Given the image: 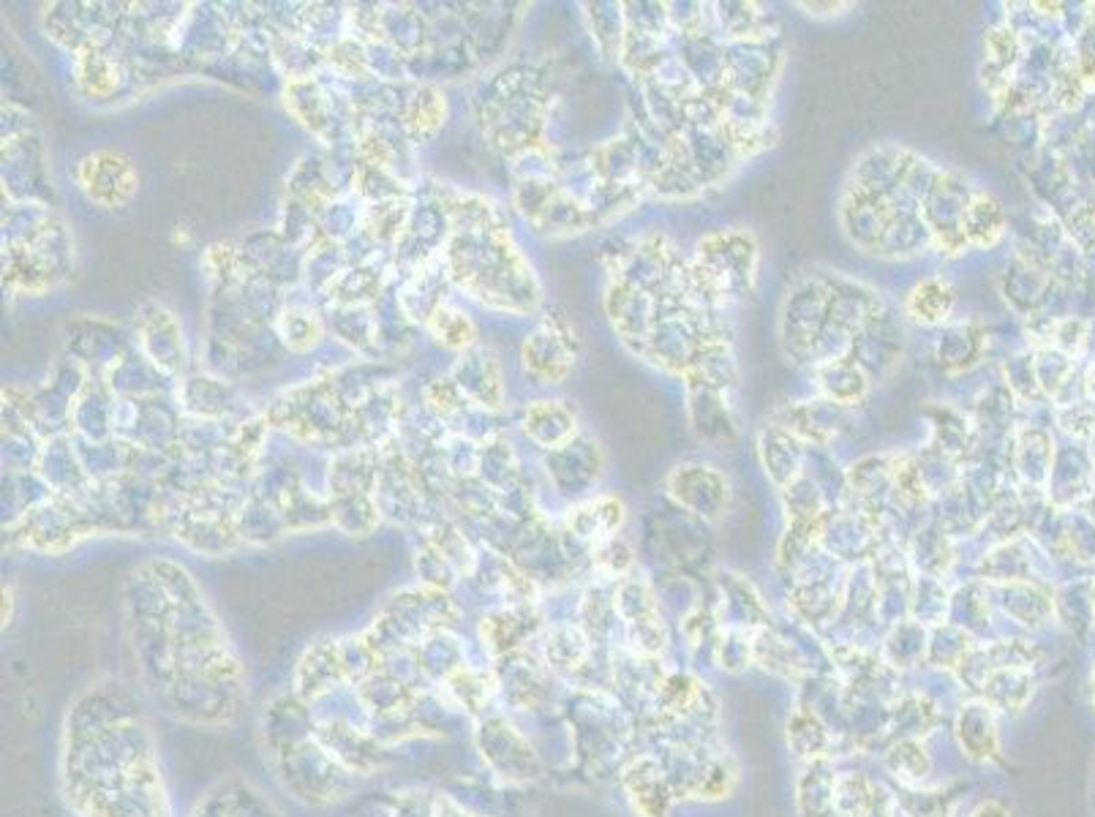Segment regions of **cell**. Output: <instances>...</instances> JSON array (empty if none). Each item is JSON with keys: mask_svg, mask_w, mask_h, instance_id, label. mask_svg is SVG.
I'll return each instance as SVG.
<instances>
[{"mask_svg": "<svg viewBox=\"0 0 1095 817\" xmlns=\"http://www.w3.org/2000/svg\"><path fill=\"white\" fill-rule=\"evenodd\" d=\"M635 813L643 817H665L670 809V791L654 761H638L624 776Z\"/></svg>", "mask_w": 1095, "mask_h": 817, "instance_id": "obj_1", "label": "cell"}, {"mask_svg": "<svg viewBox=\"0 0 1095 817\" xmlns=\"http://www.w3.org/2000/svg\"><path fill=\"white\" fill-rule=\"evenodd\" d=\"M948 305H952V294H948L946 287L937 281L924 283V287L913 294V309L924 322H935V319H941L948 311Z\"/></svg>", "mask_w": 1095, "mask_h": 817, "instance_id": "obj_2", "label": "cell"}, {"mask_svg": "<svg viewBox=\"0 0 1095 817\" xmlns=\"http://www.w3.org/2000/svg\"><path fill=\"white\" fill-rule=\"evenodd\" d=\"M973 817H1011V815H1008V809L1003 807V804L987 802V804H981L976 813H973Z\"/></svg>", "mask_w": 1095, "mask_h": 817, "instance_id": "obj_3", "label": "cell"}, {"mask_svg": "<svg viewBox=\"0 0 1095 817\" xmlns=\"http://www.w3.org/2000/svg\"><path fill=\"white\" fill-rule=\"evenodd\" d=\"M11 619V591H3V624Z\"/></svg>", "mask_w": 1095, "mask_h": 817, "instance_id": "obj_4", "label": "cell"}]
</instances>
